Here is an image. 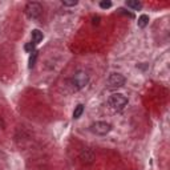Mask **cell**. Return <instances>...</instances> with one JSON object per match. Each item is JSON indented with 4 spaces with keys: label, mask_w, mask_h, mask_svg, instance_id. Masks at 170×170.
<instances>
[{
    "label": "cell",
    "mask_w": 170,
    "mask_h": 170,
    "mask_svg": "<svg viewBox=\"0 0 170 170\" xmlns=\"http://www.w3.org/2000/svg\"><path fill=\"white\" fill-rule=\"evenodd\" d=\"M128 105V98L121 93H114L108 98V106L114 112H120Z\"/></svg>",
    "instance_id": "6da1fadb"
},
{
    "label": "cell",
    "mask_w": 170,
    "mask_h": 170,
    "mask_svg": "<svg viewBox=\"0 0 170 170\" xmlns=\"http://www.w3.org/2000/svg\"><path fill=\"white\" fill-rule=\"evenodd\" d=\"M89 83V74L84 71H78L72 76L71 78V85L73 87L74 91H78V89H83L85 85H88Z\"/></svg>",
    "instance_id": "7a4b0ae2"
},
{
    "label": "cell",
    "mask_w": 170,
    "mask_h": 170,
    "mask_svg": "<svg viewBox=\"0 0 170 170\" xmlns=\"http://www.w3.org/2000/svg\"><path fill=\"white\" fill-rule=\"evenodd\" d=\"M26 15L29 17V19H37L41 16V13H43V7H41V4H39L36 2H29L27 6H26Z\"/></svg>",
    "instance_id": "3957f363"
},
{
    "label": "cell",
    "mask_w": 170,
    "mask_h": 170,
    "mask_svg": "<svg viewBox=\"0 0 170 170\" xmlns=\"http://www.w3.org/2000/svg\"><path fill=\"white\" fill-rule=\"evenodd\" d=\"M111 129H112V125L105 121H97L91 125V132L97 134V136H105V134L111 132Z\"/></svg>",
    "instance_id": "277c9868"
},
{
    "label": "cell",
    "mask_w": 170,
    "mask_h": 170,
    "mask_svg": "<svg viewBox=\"0 0 170 170\" xmlns=\"http://www.w3.org/2000/svg\"><path fill=\"white\" fill-rule=\"evenodd\" d=\"M124 84H125V77L120 73H112L106 80V85L109 89H118L124 87Z\"/></svg>",
    "instance_id": "5b68a950"
},
{
    "label": "cell",
    "mask_w": 170,
    "mask_h": 170,
    "mask_svg": "<svg viewBox=\"0 0 170 170\" xmlns=\"http://www.w3.org/2000/svg\"><path fill=\"white\" fill-rule=\"evenodd\" d=\"M94 158H96V154L92 149H84L80 154V159L84 162V163H92L94 161Z\"/></svg>",
    "instance_id": "8992f818"
},
{
    "label": "cell",
    "mask_w": 170,
    "mask_h": 170,
    "mask_svg": "<svg viewBox=\"0 0 170 170\" xmlns=\"http://www.w3.org/2000/svg\"><path fill=\"white\" fill-rule=\"evenodd\" d=\"M31 36H32L33 44H39V43L43 40V32L39 31V29H33L32 33H31Z\"/></svg>",
    "instance_id": "52a82bcc"
},
{
    "label": "cell",
    "mask_w": 170,
    "mask_h": 170,
    "mask_svg": "<svg viewBox=\"0 0 170 170\" xmlns=\"http://www.w3.org/2000/svg\"><path fill=\"white\" fill-rule=\"evenodd\" d=\"M137 24H138L139 28H145L149 24V16H148V15H141V16L138 17Z\"/></svg>",
    "instance_id": "ba28073f"
},
{
    "label": "cell",
    "mask_w": 170,
    "mask_h": 170,
    "mask_svg": "<svg viewBox=\"0 0 170 170\" xmlns=\"http://www.w3.org/2000/svg\"><path fill=\"white\" fill-rule=\"evenodd\" d=\"M83 112H84V105L83 104H78L77 106L74 108V111H73V118L74 120L80 118V117H81V114H83Z\"/></svg>",
    "instance_id": "9c48e42d"
},
{
    "label": "cell",
    "mask_w": 170,
    "mask_h": 170,
    "mask_svg": "<svg viewBox=\"0 0 170 170\" xmlns=\"http://www.w3.org/2000/svg\"><path fill=\"white\" fill-rule=\"evenodd\" d=\"M126 6L133 8V9H141L142 8V4L139 3L138 0H129V2H126Z\"/></svg>",
    "instance_id": "30bf717a"
},
{
    "label": "cell",
    "mask_w": 170,
    "mask_h": 170,
    "mask_svg": "<svg viewBox=\"0 0 170 170\" xmlns=\"http://www.w3.org/2000/svg\"><path fill=\"white\" fill-rule=\"evenodd\" d=\"M77 3V0H63V6L65 7H74Z\"/></svg>",
    "instance_id": "8fae6325"
},
{
    "label": "cell",
    "mask_w": 170,
    "mask_h": 170,
    "mask_svg": "<svg viewBox=\"0 0 170 170\" xmlns=\"http://www.w3.org/2000/svg\"><path fill=\"white\" fill-rule=\"evenodd\" d=\"M36 57H37V52L35 51V52H32L31 57H29V68H33L35 61H36Z\"/></svg>",
    "instance_id": "7c38bea8"
},
{
    "label": "cell",
    "mask_w": 170,
    "mask_h": 170,
    "mask_svg": "<svg viewBox=\"0 0 170 170\" xmlns=\"http://www.w3.org/2000/svg\"><path fill=\"white\" fill-rule=\"evenodd\" d=\"M100 7L106 9V8H111L112 7V2H109V0H102L101 3H100Z\"/></svg>",
    "instance_id": "4fadbf2b"
},
{
    "label": "cell",
    "mask_w": 170,
    "mask_h": 170,
    "mask_svg": "<svg viewBox=\"0 0 170 170\" xmlns=\"http://www.w3.org/2000/svg\"><path fill=\"white\" fill-rule=\"evenodd\" d=\"M24 48H26V51H27V52H31V53L35 52V44H33V43H28Z\"/></svg>",
    "instance_id": "5bb4252c"
}]
</instances>
